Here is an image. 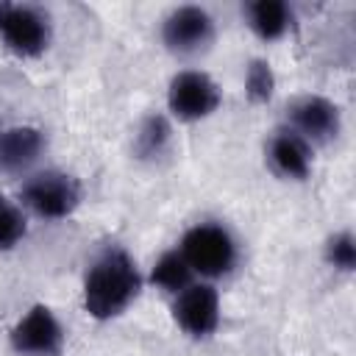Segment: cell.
Masks as SVG:
<instances>
[{"mask_svg":"<svg viewBox=\"0 0 356 356\" xmlns=\"http://www.w3.org/2000/svg\"><path fill=\"white\" fill-rule=\"evenodd\" d=\"M142 289H145V275L136 259L122 245H106L86 264L81 284L83 312L100 323L117 320L139 300Z\"/></svg>","mask_w":356,"mask_h":356,"instance_id":"cell-1","label":"cell"},{"mask_svg":"<svg viewBox=\"0 0 356 356\" xmlns=\"http://www.w3.org/2000/svg\"><path fill=\"white\" fill-rule=\"evenodd\" d=\"M181 256L192 267L200 281H217L236 270L239 264V242L222 222L203 220L184 231L178 242Z\"/></svg>","mask_w":356,"mask_h":356,"instance_id":"cell-2","label":"cell"},{"mask_svg":"<svg viewBox=\"0 0 356 356\" xmlns=\"http://www.w3.org/2000/svg\"><path fill=\"white\" fill-rule=\"evenodd\" d=\"M83 200V184L64 170H36L25 175L17 203L39 220H64Z\"/></svg>","mask_w":356,"mask_h":356,"instance_id":"cell-3","label":"cell"},{"mask_svg":"<svg viewBox=\"0 0 356 356\" xmlns=\"http://www.w3.org/2000/svg\"><path fill=\"white\" fill-rule=\"evenodd\" d=\"M53 42L50 14L31 3H0V44L17 58H39Z\"/></svg>","mask_w":356,"mask_h":356,"instance_id":"cell-4","label":"cell"},{"mask_svg":"<svg viewBox=\"0 0 356 356\" xmlns=\"http://www.w3.org/2000/svg\"><path fill=\"white\" fill-rule=\"evenodd\" d=\"M222 103L220 83L203 70H178L167 83V114L178 122H200L217 114Z\"/></svg>","mask_w":356,"mask_h":356,"instance_id":"cell-5","label":"cell"},{"mask_svg":"<svg viewBox=\"0 0 356 356\" xmlns=\"http://www.w3.org/2000/svg\"><path fill=\"white\" fill-rule=\"evenodd\" d=\"M159 36L167 53L178 58H197L214 44L217 25L203 6H175L161 19Z\"/></svg>","mask_w":356,"mask_h":356,"instance_id":"cell-6","label":"cell"},{"mask_svg":"<svg viewBox=\"0 0 356 356\" xmlns=\"http://www.w3.org/2000/svg\"><path fill=\"white\" fill-rule=\"evenodd\" d=\"M8 345L17 356H61L67 348V331L50 306L33 303L11 325Z\"/></svg>","mask_w":356,"mask_h":356,"instance_id":"cell-7","label":"cell"},{"mask_svg":"<svg viewBox=\"0 0 356 356\" xmlns=\"http://www.w3.org/2000/svg\"><path fill=\"white\" fill-rule=\"evenodd\" d=\"M284 125L312 147L331 145L342 134V111L325 95H298L286 106Z\"/></svg>","mask_w":356,"mask_h":356,"instance_id":"cell-8","label":"cell"},{"mask_svg":"<svg viewBox=\"0 0 356 356\" xmlns=\"http://www.w3.org/2000/svg\"><path fill=\"white\" fill-rule=\"evenodd\" d=\"M175 325L192 337V339H209L220 328L222 309H220V292L214 281H192L186 289H181L170 303Z\"/></svg>","mask_w":356,"mask_h":356,"instance_id":"cell-9","label":"cell"},{"mask_svg":"<svg viewBox=\"0 0 356 356\" xmlns=\"http://www.w3.org/2000/svg\"><path fill=\"white\" fill-rule=\"evenodd\" d=\"M264 161L281 181H306L314 167V147L286 125H278L264 145Z\"/></svg>","mask_w":356,"mask_h":356,"instance_id":"cell-10","label":"cell"},{"mask_svg":"<svg viewBox=\"0 0 356 356\" xmlns=\"http://www.w3.org/2000/svg\"><path fill=\"white\" fill-rule=\"evenodd\" d=\"M47 150V136L36 125H11L0 131V172L31 175Z\"/></svg>","mask_w":356,"mask_h":356,"instance_id":"cell-11","label":"cell"},{"mask_svg":"<svg viewBox=\"0 0 356 356\" xmlns=\"http://www.w3.org/2000/svg\"><path fill=\"white\" fill-rule=\"evenodd\" d=\"M242 17L248 31L261 42L284 39L295 25V11L284 0H253L242 6Z\"/></svg>","mask_w":356,"mask_h":356,"instance_id":"cell-12","label":"cell"},{"mask_svg":"<svg viewBox=\"0 0 356 356\" xmlns=\"http://www.w3.org/2000/svg\"><path fill=\"white\" fill-rule=\"evenodd\" d=\"M192 281H197V275L192 273V267H189L186 259L181 256L178 245L170 248V250H164V253L153 261V267H150V273H147V278H145V284L161 289V292L170 295V298H175V295H178L181 289H186Z\"/></svg>","mask_w":356,"mask_h":356,"instance_id":"cell-13","label":"cell"},{"mask_svg":"<svg viewBox=\"0 0 356 356\" xmlns=\"http://www.w3.org/2000/svg\"><path fill=\"white\" fill-rule=\"evenodd\" d=\"M172 145V125H170V117L167 114H147L136 134H134V153L142 159V161H156L161 159Z\"/></svg>","mask_w":356,"mask_h":356,"instance_id":"cell-14","label":"cell"},{"mask_svg":"<svg viewBox=\"0 0 356 356\" xmlns=\"http://www.w3.org/2000/svg\"><path fill=\"white\" fill-rule=\"evenodd\" d=\"M242 83H245L248 100L256 103V106L270 103L273 95H275V86H278L275 72H273V67H270L267 58H250L248 67H245V81Z\"/></svg>","mask_w":356,"mask_h":356,"instance_id":"cell-15","label":"cell"},{"mask_svg":"<svg viewBox=\"0 0 356 356\" xmlns=\"http://www.w3.org/2000/svg\"><path fill=\"white\" fill-rule=\"evenodd\" d=\"M25 234H28V211L17 200L0 195V250H14L25 239Z\"/></svg>","mask_w":356,"mask_h":356,"instance_id":"cell-16","label":"cell"},{"mask_svg":"<svg viewBox=\"0 0 356 356\" xmlns=\"http://www.w3.org/2000/svg\"><path fill=\"white\" fill-rule=\"evenodd\" d=\"M323 259L337 273H353L356 270V236H353V231L342 228V231L331 234L323 245Z\"/></svg>","mask_w":356,"mask_h":356,"instance_id":"cell-17","label":"cell"}]
</instances>
